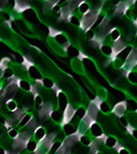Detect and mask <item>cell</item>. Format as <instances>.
<instances>
[{
	"label": "cell",
	"instance_id": "cell-1",
	"mask_svg": "<svg viewBox=\"0 0 137 154\" xmlns=\"http://www.w3.org/2000/svg\"><path fill=\"white\" fill-rule=\"evenodd\" d=\"M96 11H89V12H86L83 17V20H82V28L85 30V28H89L91 27L92 25L94 24L96 20Z\"/></svg>",
	"mask_w": 137,
	"mask_h": 154
},
{
	"label": "cell",
	"instance_id": "cell-2",
	"mask_svg": "<svg viewBox=\"0 0 137 154\" xmlns=\"http://www.w3.org/2000/svg\"><path fill=\"white\" fill-rule=\"evenodd\" d=\"M75 112H76V111H75V109L73 108V106H72L71 104H68L66 108H64V111L63 119H64V125H68L70 121L73 119V116H74Z\"/></svg>",
	"mask_w": 137,
	"mask_h": 154
},
{
	"label": "cell",
	"instance_id": "cell-3",
	"mask_svg": "<svg viewBox=\"0 0 137 154\" xmlns=\"http://www.w3.org/2000/svg\"><path fill=\"white\" fill-rule=\"evenodd\" d=\"M45 137H46V131H45V128H42V126H38V128L34 131L35 141H41V140H43Z\"/></svg>",
	"mask_w": 137,
	"mask_h": 154
},
{
	"label": "cell",
	"instance_id": "cell-4",
	"mask_svg": "<svg viewBox=\"0 0 137 154\" xmlns=\"http://www.w3.org/2000/svg\"><path fill=\"white\" fill-rule=\"evenodd\" d=\"M28 71H29V75L32 79H34V80H36V81L41 80L42 79V75H41L40 71H39L37 68H35V67L32 66L31 68H29Z\"/></svg>",
	"mask_w": 137,
	"mask_h": 154
},
{
	"label": "cell",
	"instance_id": "cell-5",
	"mask_svg": "<svg viewBox=\"0 0 137 154\" xmlns=\"http://www.w3.org/2000/svg\"><path fill=\"white\" fill-rule=\"evenodd\" d=\"M126 103L125 102H120L118 103L116 106H115V109H114V112L116 115L118 116H122L124 114V112L126 111Z\"/></svg>",
	"mask_w": 137,
	"mask_h": 154
},
{
	"label": "cell",
	"instance_id": "cell-6",
	"mask_svg": "<svg viewBox=\"0 0 137 154\" xmlns=\"http://www.w3.org/2000/svg\"><path fill=\"white\" fill-rule=\"evenodd\" d=\"M5 107H6V109H7L8 112L13 113V112H16V109H17V103L13 100V99H9V100L6 101Z\"/></svg>",
	"mask_w": 137,
	"mask_h": 154
},
{
	"label": "cell",
	"instance_id": "cell-7",
	"mask_svg": "<svg viewBox=\"0 0 137 154\" xmlns=\"http://www.w3.org/2000/svg\"><path fill=\"white\" fill-rule=\"evenodd\" d=\"M58 107L59 109H61V110H64V108L67 107V105H68V98L66 97V95L64 94H61L59 93L58 95Z\"/></svg>",
	"mask_w": 137,
	"mask_h": 154
},
{
	"label": "cell",
	"instance_id": "cell-8",
	"mask_svg": "<svg viewBox=\"0 0 137 154\" xmlns=\"http://www.w3.org/2000/svg\"><path fill=\"white\" fill-rule=\"evenodd\" d=\"M50 116L54 122H61V121L63 120V113H61V111H59V110L52 111Z\"/></svg>",
	"mask_w": 137,
	"mask_h": 154
},
{
	"label": "cell",
	"instance_id": "cell-9",
	"mask_svg": "<svg viewBox=\"0 0 137 154\" xmlns=\"http://www.w3.org/2000/svg\"><path fill=\"white\" fill-rule=\"evenodd\" d=\"M91 133L95 137H100L101 134H103V131H101V128L97 123H93L91 125Z\"/></svg>",
	"mask_w": 137,
	"mask_h": 154
},
{
	"label": "cell",
	"instance_id": "cell-10",
	"mask_svg": "<svg viewBox=\"0 0 137 154\" xmlns=\"http://www.w3.org/2000/svg\"><path fill=\"white\" fill-rule=\"evenodd\" d=\"M32 118V115L31 114H25V115L23 116V118L21 119V121L19 122V128H24V126H26L29 123V121L31 120Z\"/></svg>",
	"mask_w": 137,
	"mask_h": 154
},
{
	"label": "cell",
	"instance_id": "cell-11",
	"mask_svg": "<svg viewBox=\"0 0 137 154\" xmlns=\"http://www.w3.org/2000/svg\"><path fill=\"white\" fill-rule=\"evenodd\" d=\"M37 146H38V144H37V142L35 140H30L28 144H27L26 146V149L28 151H30V152H34V151L37 150Z\"/></svg>",
	"mask_w": 137,
	"mask_h": 154
},
{
	"label": "cell",
	"instance_id": "cell-12",
	"mask_svg": "<svg viewBox=\"0 0 137 154\" xmlns=\"http://www.w3.org/2000/svg\"><path fill=\"white\" fill-rule=\"evenodd\" d=\"M64 134H66L67 136H70V135H72V134L76 131V128H75L74 125H69V123H68V125H64Z\"/></svg>",
	"mask_w": 137,
	"mask_h": 154
},
{
	"label": "cell",
	"instance_id": "cell-13",
	"mask_svg": "<svg viewBox=\"0 0 137 154\" xmlns=\"http://www.w3.org/2000/svg\"><path fill=\"white\" fill-rule=\"evenodd\" d=\"M19 88L25 91H30V89H31V83H30L29 81L24 80L23 79V80H21V82H19Z\"/></svg>",
	"mask_w": 137,
	"mask_h": 154
},
{
	"label": "cell",
	"instance_id": "cell-14",
	"mask_svg": "<svg viewBox=\"0 0 137 154\" xmlns=\"http://www.w3.org/2000/svg\"><path fill=\"white\" fill-rule=\"evenodd\" d=\"M42 85L45 86L46 88H52L54 83L52 82V80H50L49 78H42Z\"/></svg>",
	"mask_w": 137,
	"mask_h": 154
},
{
	"label": "cell",
	"instance_id": "cell-15",
	"mask_svg": "<svg viewBox=\"0 0 137 154\" xmlns=\"http://www.w3.org/2000/svg\"><path fill=\"white\" fill-rule=\"evenodd\" d=\"M106 146H108V147L113 148V147H115V146L117 145V141H116V139L113 138V137H109V138L106 139Z\"/></svg>",
	"mask_w": 137,
	"mask_h": 154
},
{
	"label": "cell",
	"instance_id": "cell-16",
	"mask_svg": "<svg viewBox=\"0 0 137 154\" xmlns=\"http://www.w3.org/2000/svg\"><path fill=\"white\" fill-rule=\"evenodd\" d=\"M132 51V48H127L126 49H124L123 51H122V54H120V58L123 60V61H125L127 57H129V54Z\"/></svg>",
	"mask_w": 137,
	"mask_h": 154
},
{
	"label": "cell",
	"instance_id": "cell-17",
	"mask_svg": "<svg viewBox=\"0 0 137 154\" xmlns=\"http://www.w3.org/2000/svg\"><path fill=\"white\" fill-rule=\"evenodd\" d=\"M61 144L59 142H55L52 144V146L50 148V154H55L57 152V150L61 148Z\"/></svg>",
	"mask_w": 137,
	"mask_h": 154
},
{
	"label": "cell",
	"instance_id": "cell-18",
	"mask_svg": "<svg viewBox=\"0 0 137 154\" xmlns=\"http://www.w3.org/2000/svg\"><path fill=\"white\" fill-rule=\"evenodd\" d=\"M17 136H19V131H17L16 128H10V130L8 131V137L10 139H16L17 138Z\"/></svg>",
	"mask_w": 137,
	"mask_h": 154
},
{
	"label": "cell",
	"instance_id": "cell-19",
	"mask_svg": "<svg viewBox=\"0 0 137 154\" xmlns=\"http://www.w3.org/2000/svg\"><path fill=\"white\" fill-rule=\"evenodd\" d=\"M55 38H56V41H57V43L58 44H61V45H63V44H66V43H68V40H67V38L64 36L63 35H56L55 36Z\"/></svg>",
	"mask_w": 137,
	"mask_h": 154
},
{
	"label": "cell",
	"instance_id": "cell-20",
	"mask_svg": "<svg viewBox=\"0 0 137 154\" xmlns=\"http://www.w3.org/2000/svg\"><path fill=\"white\" fill-rule=\"evenodd\" d=\"M78 54H79V51H77V48H73V46H69L68 54L70 57H76V56H78Z\"/></svg>",
	"mask_w": 137,
	"mask_h": 154
},
{
	"label": "cell",
	"instance_id": "cell-21",
	"mask_svg": "<svg viewBox=\"0 0 137 154\" xmlns=\"http://www.w3.org/2000/svg\"><path fill=\"white\" fill-rule=\"evenodd\" d=\"M85 114H86V111H85V109H84V108L80 107V108L77 109L76 115H77V117H78V118H83L84 116H85Z\"/></svg>",
	"mask_w": 137,
	"mask_h": 154
},
{
	"label": "cell",
	"instance_id": "cell-22",
	"mask_svg": "<svg viewBox=\"0 0 137 154\" xmlns=\"http://www.w3.org/2000/svg\"><path fill=\"white\" fill-rule=\"evenodd\" d=\"M128 108L130 109L131 111H135L137 109V103L133 100H129L128 101Z\"/></svg>",
	"mask_w": 137,
	"mask_h": 154
},
{
	"label": "cell",
	"instance_id": "cell-23",
	"mask_svg": "<svg viewBox=\"0 0 137 154\" xmlns=\"http://www.w3.org/2000/svg\"><path fill=\"white\" fill-rule=\"evenodd\" d=\"M79 9H80V11L82 12V14H85L86 12L88 11L89 6H88V4H87L86 2H83V3H82V4H80V7H79Z\"/></svg>",
	"mask_w": 137,
	"mask_h": 154
},
{
	"label": "cell",
	"instance_id": "cell-24",
	"mask_svg": "<svg viewBox=\"0 0 137 154\" xmlns=\"http://www.w3.org/2000/svg\"><path fill=\"white\" fill-rule=\"evenodd\" d=\"M128 78H129V80H130L131 82L137 83V73H136V72H131V73L129 74Z\"/></svg>",
	"mask_w": 137,
	"mask_h": 154
},
{
	"label": "cell",
	"instance_id": "cell-25",
	"mask_svg": "<svg viewBox=\"0 0 137 154\" xmlns=\"http://www.w3.org/2000/svg\"><path fill=\"white\" fill-rule=\"evenodd\" d=\"M101 51H103L104 54H106V56H109V54H112V48H109V45H103V46H101Z\"/></svg>",
	"mask_w": 137,
	"mask_h": 154
},
{
	"label": "cell",
	"instance_id": "cell-26",
	"mask_svg": "<svg viewBox=\"0 0 137 154\" xmlns=\"http://www.w3.org/2000/svg\"><path fill=\"white\" fill-rule=\"evenodd\" d=\"M100 109H101V111L104 113L109 112V107L106 103H100Z\"/></svg>",
	"mask_w": 137,
	"mask_h": 154
},
{
	"label": "cell",
	"instance_id": "cell-27",
	"mask_svg": "<svg viewBox=\"0 0 137 154\" xmlns=\"http://www.w3.org/2000/svg\"><path fill=\"white\" fill-rule=\"evenodd\" d=\"M112 38L114 39V40H117V39L120 38V33H119L118 30H114L113 32H112Z\"/></svg>",
	"mask_w": 137,
	"mask_h": 154
},
{
	"label": "cell",
	"instance_id": "cell-28",
	"mask_svg": "<svg viewBox=\"0 0 137 154\" xmlns=\"http://www.w3.org/2000/svg\"><path fill=\"white\" fill-rule=\"evenodd\" d=\"M81 141H82V143H83L84 145H86V146L90 145V139H89L88 137L83 136V137L81 138Z\"/></svg>",
	"mask_w": 137,
	"mask_h": 154
},
{
	"label": "cell",
	"instance_id": "cell-29",
	"mask_svg": "<svg viewBox=\"0 0 137 154\" xmlns=\"http://www.w3.org/2000/svg\"><path fill=\"white\" fill-rule=\"evenodd\" d=\"M71 22H72V23H73L74 25H77V26H78V25L80 24V22H79L78 18H76V17H73V18L71 19Z\"/></svg>",
	"mask_w": 137,
	"mask_h": 154
},
{
	"label": "cell",
	"instance_id": "cell-30",
	"mask_svg": "<svg viewBox=\"0 0 137 154\" xmlns=\"http://www.w3.org/2000/svg\"><path fill=\"white\" fill-rule=\"evenodd\" d=\"M93 35H94V34H93V32H92V31H89L88 33H87V36H88V38H93Z\"/></svg>",
	"mask_w": 137,
	"mask_h": 154
},
{
	"label": "cell",
	"instance_id": "cell-31",
	"mask_svg": "<svg viewBox=\"0 0 137 154\" xmlns=\"http://www.w3.org/2000/svg\"><path fill=\"white\" fill-rule=\"evenodd\" d=\"M120 154H129V152L127 150H125V149H122L121 150V152H120Z\"/></svg>",
	"mask_w": 137,
	"mask_h": 154
},
{
	"label": "cell",
	"instance_id": "cell-32",
	"mask_svg": "<svg viewBox=\"0 0 137 154\" xmlns=\"http://www.w3.org/2000/svg\"><path fill=\"white\" fill-rule=\"evenodd\" d=\"M4 153H5V150L0 146V154H4Z\"/></svg>",
	"mask_w": 137,
	"mask_h": 154
},
{
	"label": "cell",
	"instance_id": "cell-33",
	"mask_svg": "<svg viewBox=\"0 0 137 154\" xmlns=\"http://www.w3.org/2000/svg\"><path fill=\"white\" fill-rule=\"evenodd\" d=\"M121 121H122V123H123L124 125H127V121L125 120V118H121Z\"/></svg>",
	"mask_w": 137,
	"mask_h": 154
},
{
	"label": "cell",
	"instance_id": "cell-34",
	"mask_svg": "<svg viewBox=\"0 0 137 154\" xmlns=\"http://www.w3.org/2000/svg\"><path fill=\"white\" fill-rule=\"evenodd\" d=\"M133 136H134V138L137 139V131H133Z\"/></svg>",
	"mask_w": 137,
	"mask_h": 154
},
{
	"label": "cell",
	"instance_id": "cell-35",
	"mask_svg": "<svg viewBox=\"0 0 137 154\" xmlns=\"http://www.w3.org/2000/svg\"><path fill=\"white\" fill-rule=\"evenodd\" d=\"M97 154H100V153H97Z\"/></svg>",
	"mask_w": 137,
	"mask_h": 154
}]
</instances>
